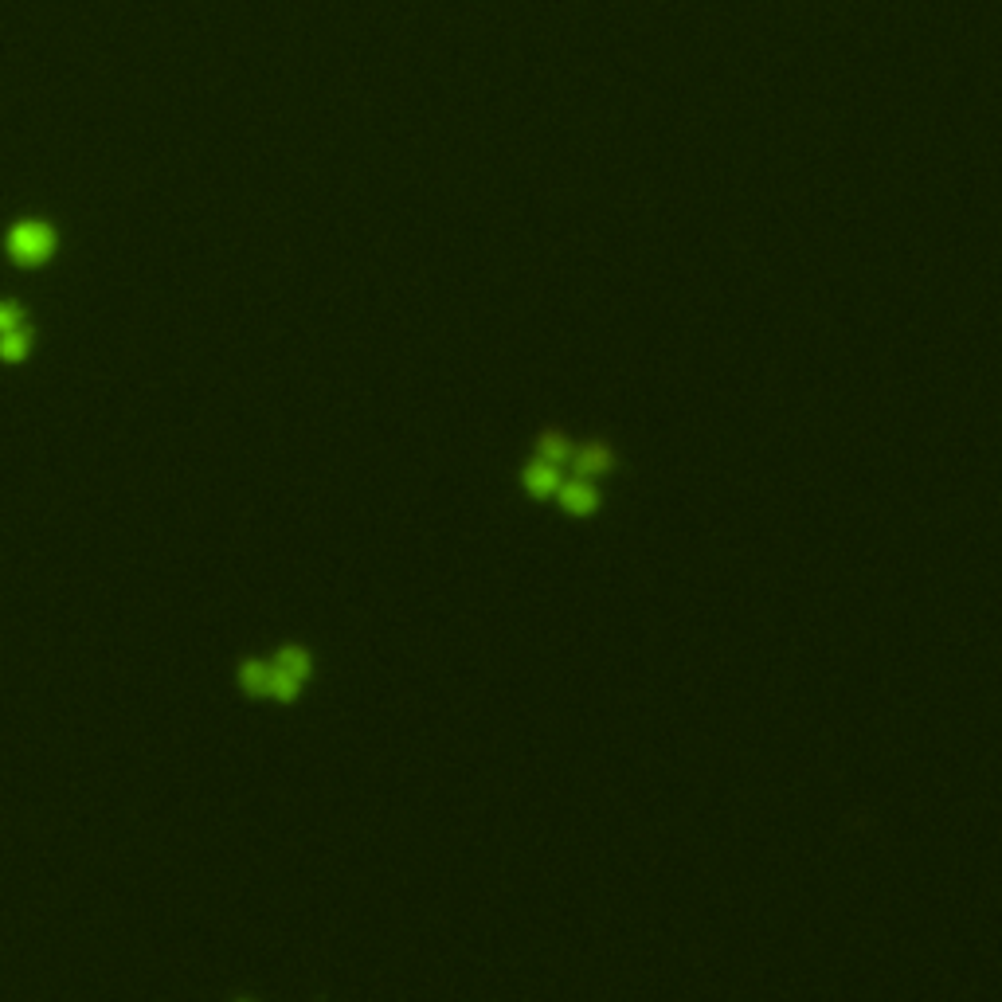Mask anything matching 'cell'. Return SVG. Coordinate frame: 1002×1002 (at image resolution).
Listing matches in <instances>:
<instances>
[{"label":"cell","instance_id":"6da1fadb","mask_svg":"<svg viewBox=\"0 0 1002 1002\" xmlns=\"http://www.w3.org/2000/svg\"><path fill=\"white\" fill-rule=\"evenodd\" d=\"M8 247H12V255L20 259V263H44L47 255L55 251V231L47 228V224H20V228H12L8 235Z\"/></svg>","mask_w":1002,"mask_h":1002},{"label":"cell","instance_id":"7a4b0ae2","mask_svg":"<svg viewBox=\"0 0 1002 1002\" xmlns=\"http://www.w3.org/2000/svg\"><path fill=\"white\" fill-rule=\"evenodd\" d=\"M552 498H556V505L568 517H592L595 509H599V501H603V494L595 490V482H588V478H572V482H560V490Z\"/></svg>","mask_w":1002,"mask_h":1002},{"label":"cell","instance_id":"3957f363","mask_svg":"<svg viewBox=\"0 0 1002 1002\" xmlns=\"http://www.w3.org/2000/svg\"><path fill=\"white\" fill-rule=\"evenodd\" d=\"M572 470H576V478H607L611 470H615V451L603 443V439H592V443H584V447H572Z\"/></svg>","mask_w":1002,"mask_h":1002},{"label":"cell","instance_id":"277c9868","mask_svg":"<svg viewBox=\"0 0 1002 1002\" xmlns=\"http://www.w3.org/2000/svg\"><path fill=\"white\" fill-rule=\"evenodd\" d=\"M560 470L556 466H548L541 458H533V462H525L521 466V486H525V494L529 498H552L556 490H560Z\"/></svg>","mask_w":1002,"mask_h":1002},{"label":"cell","instance_id":"5b68a950","mask_svg":"<svg viewBox=\"0 0 1002 1002\" xmlns=\"http://www.w3.org/2000/svg\"><path fill=\"white\" fill-rule=\"evenodd\" d=\"M537 458L560 470V466L572 458V439H568L560 427H545V431L537 435Z\"/></svg>","mask_w":1002,"mask_h":1002},{"label":"cell","instance_id":"8992f818","mask_svg":"<svg viewBox=\"0 0 1002 1002\" xmlns=\"http://www.w3.org/2000/svg\"><path fill=\"white\" fill-rule=\"evenodd\" d=\"M274 666H278L286 678H294L298 685L314 674V658H310V650H306V646H282Z\"/></svg>","mask_w":1002,"mask_h":1002},{"label":"cell","instance_id":"52a82bcc","mask_svg":"<svg viewBox=\"0 0 1002 1002\" xmlns=\"http://www.w3.org/2000/svg\"><path fill=\"white\" fill-rule=\"evenodd\" d=\"M267 678H271V666H263V662H243V670H239V685L247 697H267Z\"/></svg>","mask_w":1002,"mask_h":1002},{"label":"cell","instance_id":"ba28073f","mask_svg":"<svg viewBox=\"0 0 1002 1002\" xmlns=\"http://www.w3.org/2000/svg\"><path fill=\"white\" fill-rule=\"evenodd\" d=\"M28 345H32V333H28L24 325L0 333V357H4V361H20V357L28 353Z\"/></svg>","mask_w":1002,"mask_h":1002},{"label":"cell","instance_id":"9c48e42d","mask_svg":"<svg viewBox=\"0 0 1002 1002\" xmlns=\"http://www.w3.org/2000/svg\"><path fill=\"white\" fill-rule=\"evenodd\" d=\"M298 693H302V685L294 682V678H286L278 666H271V678H267V697H274V701H298Z\"/></svg>","mask_w":1002,"mask_h":1002},{"label":"cell","instance_id":"30bf717a","mask_svg":"<svg viewBox=\"0 0 1002 1002\" xmlns=\"http://www.w3.org/2000/svg\"><path fill=\"white\" fill-rule=\"evenodd\" d=\"M16 325H24V321H20V310H16L12 302H0V333H8V329H16Z\"/></svg>","mask_w":1002,"mask_h":1002}]
</instances>
